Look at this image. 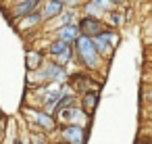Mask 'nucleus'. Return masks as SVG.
I'll use <instances>...</instances> for the list:
<instances>
[{"instance_id": "20", "label": "nucleus", "mask_w": 152, "mask_h": 144, "mask_svg": "<svg viewBox=\"0 0 152 144\" xmlns=\"http://www.w3.org/2000/svg\"><path fill=\"white\" fill-rule=\"evenodd\" d=\"M17 2H27V0H17Z\"/></svg>"}, {"instance_id": "9", "label": "nucleus", "mask_w": 152, "mask_h": 144, "mask_svg": "<svg viewBox=\"0 0 152 144\" xmlns=\"http://www.w3.org/2000/svg\"><path fill=\"white\" fill-rule=\"evenodd\" d=\"M31 117H34V121L38 123V125H42V127H46V129H50V127H54V119L50 117V115H46V113H31Z\"/></svg>"}, {"instance_id": "16", "label": "nucleus", "mask_w": 152, "mask_h": 144, "mask_svg": "<svg viewBox=\"0 0 152 144\" xmlns=\"http://www.w3.org/2000/svg\"><path fill=\"white\" fill-rule=\"evenodd\" d=\"M58 17H61V21H63L61 25H69V23L73 21V11H63Z\"/></svg>"}, {"instance_id": "19", "label": "nucleus", "mask_w": 152, "mask_h": 144, "mask_svg": "<svg viewBox=\"0 0 152 144\" xmlns=\"http://www.w3.org/2000/svg\"><path fill=\"white\" fill-rule=\"evenodd\" d=\"M15 144H23V142H21V138H17V140H15Z\"/></svg>"}, {"instance_id": "17", "label": "nucleus", "mask_w": 152, "mask_h": 144, "mask_svg": "<svg viewBox=\"0 0 152 144\" xmlns=\"http://www.w3.org/2000/svg\"><path fill=\"white\" fill-rule=\"evenodd\" d=\"M86 104H88V111H92L94 104H96V96H94V94H88V96L83 98V107H86Z\"/></svg>"}, {"instance_id": "13", "label": "nucleus", "mask_w": 152, "mask_h": 144, "mask_svg": "<svg viewBox=\"0 0 152 144\" xmlns=\"http://www.w3.org/2000/svg\"><path fill=\"white\" fill-rule=\"evenodd\" d=\"M106 21H108L110 25H119V23L123 21V17L119 15V11H108V13H106Z\"/></svg>"}, {"instance_id": "14", "label": "nucleus", "mask_w": 152, "mask_h": 144, "mask_svg": "<svg viewBox=\"0 0 152 144\" xmlns=\"http://www.w3.org/2000/svg\"><path fill=\"white\" fill-rule=\"evenodd\" d=\"M61 73H63V69H61L58 65H50V67H46V77H48V79L61 77Z\"/></svg>"}, {"instance_id": "10", "label": "nucleus", "mask_w": 152, "mask_h": 144, "mask_svg": "<svg viewBox=\"0 0 152 144\" xmlns=\"http://www.w3.org/2000/svg\"><path fill=\"white\" fill-rule=\"evenodd\" d=\"M40 63H42V54L38 52V50H29L27 52V69H38L40 67Z\"/></svg>"}, {"instance_id": "6", "label": "nucleus", "mask_w": 152, "mask_h": 144, "mask_svg": "<svg viewBox=\"0 0 152 144\" xmlns=\"http://www.w3.org/2000/svg\"><path fill=\"white\" fill-rule=\"evenodd\" d=\"M56 36H58V40H63L65 44H71V42H75V40L79 38V29H77V25H75V23L61 25V27H58V32H56Z\"/></svg>"}, {"instance_id": "11", "label": "nucleus", "mask_w": 152, "mask_h": 144, "mask_svg": "<svg viewBox=\"0 0 152 144\" xmlns=\"http://www.w3.org/2000/svg\"><path fill=\"white\" fill-rule=\"evenodd\" d=\"M23 19V23H21V27H31V25H38L40 21H42V15L40 13H29V15H25V17H21Z\"/></svg>"}, {"instance_id": "7", "label": "nucleus", "mask_w": 152, "mask_h": 144, "mask_svg": "<svg viewBox=\"0 0 152 144\" xmlns=\"http://www.w3.org/2000/svg\"><path fill=\"white\" fill-rule=\"evenodd\" d=\"M63 138L69 144H83V129H81V125H67L63 129Z\"/></svg>"}, {"instance_id": "12", "label": "nucleus", "mask_w": 152, "mask_h": 144, "mask_svg": "<svg viewBox=\"0 0 152 144\" xmlns=\"http://www.w3.org/2000/svg\"><path fill=\"white\" fill-rule=\"evenodd\" d=\"M67 48H69V44H65L63 40H54V42L50 44V48H48V50H50V54H52V57H58V54H61V52H65Z\"/></svg>"}, {"instance_id": "2", "label": "nucleus", "mask_w": 152, "mask_h": 144, "mask_svg": "<svg viewBox=\"0 0 152 144\" xmlns=\"http://www.w3.org/2000/svg\"><path fill=\"white\" fill-rule=\"evenodd\" d=\"M92 44H94V48H96L98 57H100V54H102V57H106V54H110V52H113V46L117 44V34L102 29L98 36H94V38H92Z\"/></svg>"}, {"instance_id": "1", "label": "nucleus", "mask_w": 152, "mask_h": 144, "mask_svg": "<svg viewBox=\"0 0 152 144\" xmlns=\"http://www.w3.org/2000/svg\"><path fill=\"white\" fill-rule=\"evenodd\" d=\"M75 52H77V57L81 59V63H83L86 67H90V69H96V67H98L100 57H98V52H96V48H94V44H92V38L79 36V38L75 40Z\"/></svg>"}, {"instance_id": "5", "label": "nucleus", "mask_w": 152, "mask_h": 144, "mask_svg": "<svg viewBox=\"0 0 152 144\" xmlns=\"http://www.w3.org/2000/svg\"><path fill=\"white\" fill-rule=\"evenodd\" d=\"M108 0H90L88 2V7H86V13H88V17H100V15H106L110 9H108Z\"/></svg>"}, {"instance_id": "4", "label": "nucleus", "mask_w": 152, "mask_h": 144, "mask_svg": "<svg viewBox=\"0 0 152 144\" xmlns=\"http://www.w3.org/2000/svg\"><path fill=\"white\" fill-rule=\"evenodd\" d=\"M65 11V4H63V0H46V4L42 9V19H54L58 17L61 13Z\"/></svg>"}, {"instance_id": "3", "label": "nucleus", "mask_w": 152, "mask_h": 144, "mask_svg": "<svg viewBox=\"0 0 152 144\" xmlns=\"http://www.w3.org/2000/svg\"><path fill=\"white\" fill-rule=\"evenodd\" d=\"M77 29H79V36L94 38V36H98L104 27H102V21H100V19H96V17H88V15H86V17L79 21Z\"/></svg>"}, {"instance_id": "8", "label": "nucleus", "mask_w": 152, "mask_h": 144, "mask_svg": "<svg viewBox=\"0 0 152 144\" xmlns=\"http://www.w3.org/2000/svg\"><path fill=\"white\" fill-rule=\"evenodd\" d=\"M38 4H40V0H27V2H17V7L13 9V13H15V17H25V15L34 13Z\"/></svg>"}, {"instance_id": "15", "label": "nucleus", "mask_w": 152, "mask_h": 144, "mask_svg": "<svg viewBox=\"0 0 152 144\" xmlns=\"http://www.w3.org/2000/svg\"><path fill=\"white\" fill-rule=\"evenodd\" d=\"M71 54H73V50H71V46L65 50V52H61L58 57H56V63L58 65H63V63H67V61H71Z\"/></svg>"}, {"instance_id": "18", "label": "nucleus", "mask_w": 152, "mask_h": 144, "mask_svg": "<svg viewBox=\"0 0 152 144\" xmlns=\"http://www.w3.org/2000/svg\"><path fill=\"white\" fill-rule=\"evenodd\" d=\"M108 2H110V4H123L125 0H108Z\"/></svg>"}]
</instances>
